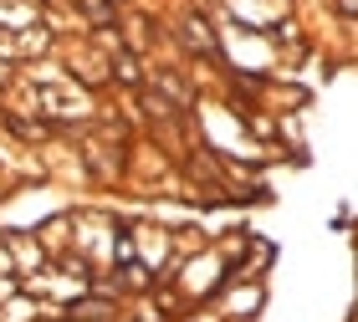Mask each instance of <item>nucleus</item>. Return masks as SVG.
<instances>
[{"instance_id":"1","label":"nucleus","mask_w":358,"mask_h":322,"mask_svg":"<svg viewBox=\"0 0 358 322\" xmlns=\"http://www.w3.org/2000/svg\"><path fill=\"white\" fill-rule=\"evenodd\" d=\"M185 36H189L194 52H210V57L220 52V41H215V31L205 26V15H185Z\"/></svg>"},{"instance_id":"3","label":"nucleus","mask_w":358,"mask_h":322,"mask_svg":"<svg viewBox=\"0 0 358 322\" xmlns=\"http://www.w3.org/2000/svg\"><path fill=\"white\" fill-rule=\"evenodd\" d=\"M83 15H87V21H97V26H108V21H113V6H108V0H83Z\"/></svg>"},{"instance_id":"4","label":"nucleus","mask_w":358,"mask_h":322,"mask_svg":"<svg viewBox=\"0 0 358 322\" xmlns=\"http://www.w3.org/2000/svg\"><path fill=\"white\" fill-rule=\"evenodd\" d=\"M338 10H343V15H358V0H338Z\"/></svg>"},{"instance_id":"2","label":"nucleus","mask_w":358,"mask_h":322,"mask_svg":"<svg viewBox=\"0 0 358 322\" xmlns=\"http://www.w3.org/2000/svg\"><path fill=\"white\" fill-rule=\"evenodd\" d=\"M113 72H118V82H128V87H143V67H138L134 57H118V67H113Z\"/></svg>"}]
</instances>
